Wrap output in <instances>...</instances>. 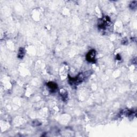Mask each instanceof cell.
Segmentation results:
<instances>
[{
  "label": "cell",
  "mask_w": 137,
  "mask_h": 137,
  "mask_svg": "<svg viewBox=\"0 0 137 137\" xmlns=\"http://www.w3.org/2000/svg\"><path fill=\"white\" fill-rule=\"evenodd\" d=\"M87 72L79 73L75 78H69V83L71 85H78V84L82 83L85 79L86 77L88 75H87Z\"/></svg>",
  "instance_id": "1"
},
{
  "label": "cell",
  "mask_w": 137,
  "mask_h": 137,
  "mask_svg": "<svg viewBox=\"0 0 137 137\" xmlns=\"http://www.w3.org/2000/svg\"><path fill=\"white\" fill-rule=\"evenodd\" d=\"M110 24L111 21L110 18L107 16H105L100 19L98 26L101 29H105L108 26H109L110 25Z\"/></svg>",
  "instance_id": "2"
},
{
  "label": "cell",
  "mask_w": 137,
  "mask_h": 137,
  "mask_svg": "<svg viewBox=\"0 0 137 137\" xmlns=\"http://www.w3.org/2000/svg\"><path fill=\"white\" fill-rule=\"evenodd\" d=\"M96 52L94 50H90L86 55V60L89 62L93 63L96 60Z\"/></svg>",
  "instance_id": "3"
},
{
  "label": "cell",
  "mask_w": 137,
  "mask_h": 137,
  "mask_svg": "<svg viewBox=\"0 0 137 137\" xmlns=\"http://www.w3.org/2000/svg\"><path fill=\"white\" fill-rule=\"evenodd\" d=\"M25 54V49L23 48H20L19 49L18 53V58L19 59H22V58H24Z\"/></svg>",
  "instance_id": "5"
},
{
  "label": "cell",
  "mask_w": 137,
  "mask_h": 137,
  "mask_svg": "<svg viewBox=\"0 0 137 137\" xmlns=\"http://www.w3.org/2000/svg\"><path fill=\"white\" fill-rule=\"evenodd\" d=\"M47 85L52 92H55L57 88H58V85H57L56 83L53 82H49L47 84Z\"/></svg>",
  "instance_id": "4"
},
{
  "label": "cell",
  "mask_w": 137,
  "mask_h": 137,
  "mask_svg": "<svg viewBox=\"0 0 137 137\" xmlns=\"http://www.w3.org/2000/svg\"><path fill=\"white\" fill-rule=\"evenodd\" d=\"M61 96L62 97V98L63 99H67V93L65 92V91H63V92H61Z\"/></svg>",
  "instance_id": "6"
}]
</instances>
